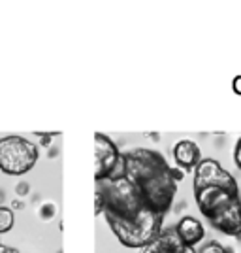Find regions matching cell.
I'll return each mask as SVG.
<instances>
[{
    "instance_id": "6da1fadb",
    "label": "cell",
    "mask_w": 241,
    "mask_h": 253,
    "mask_svg": "<svg viewBox=\"0 0 241 253\" xmlns=\"http://www.w3.org/2000/svg\"><path fill=\"white\" fill-rule=\"evenodd\" d=\"M117 240L130 250H143L162 232L164 215L141 208L134 217H105Z\"/></svg>"
},
{
    "instance_id": "7a4b0ae2",
    "label": "cell",
    "mask_w": 241,
    "mask_h": 253,
    "mask_svg": "<svg viewBox=\"0 0 241 253\" xmlns=\"http://www.w3.org/2000/svg\"><path fill=\"white\" fill-rule=\"evenodd\" d=\"M96 191L104 201L102 213L105 217H134L141 208H145L138 185L123 174L96 181Z\"/></svg>"
},
{
    "instance_id": "3957f363",
    "label": "cell",
    "mask_w": 241,
    "mask_h": 253,
    "mask_svg": "<svg viewBox=\"0 0 241 253\" xmlns=\"http://www.w3.org/2000/svg\"><path fill=\"white\" fill-rule=\"evenodd\" d=\"M38 146L17 134L0 138V170L8 176H23L38 163Z\"/></svg>"
},
{
    "instance_id": "277c9868",
    "label": "cell",
    "mask_w": 241,
    "mask_h": 253,
    "mask_svg": "<svg viewBox=\"0 0 241 253\" xmlns=\"http://www.w3.org/2000/svg\"><path fill=\"white\" fill-rule=\"evenodd\" d=\"M181 178H183L181 172L168 169L166 172H162L155 178L143 181L141 185H138L145 208L166 215L173 204L175 195H177V183Z\"/></svg>"
},
{
    "instance_id": "5b68a950",
    "label": "cell",
    "mask_w": 241,
    "mask_h": 253,
    "mask_svg": "<svg viewBox=\"0 0 241 253\" xmlns=\"http://www.w3.org/2000/svg\"><path fill=\"white\" fill-rule=\"evenodd\" d=\"M121 163H123V176H126L136 185H141L143 181L155 178V176L170 169L166 159L162 157L158 151L147 148L126 151L121 157Z\"/></svg>"
},
{
    "instance_id": "8992f818",
    "label": "cell",
    "mask_w": 241,
    "mask_h": 253,
    "mask_svg": "<svg viewBox=\"0 0 241 253\" xmlns=\"http://www.w3.org/2000/svg\"><path fill=\"white\" fill-rule=\"evenodd\" d=\"M123 153L109 136L102 132L95 134V181L123 174Z\"/></svg>"
},
{
    "instance_id": "52a82bcc",
    "label": "cell",
    "mask_w": 241,
    "mask_h": 253,
    "mask_svg": "<svg viewBox=\"0 0 241 253\" xmlns=\"http://www.w3.org/2000/svg\"><path fill=\"white\" fill-rule=\"evenodd\" d=\"M192 185H194V191L204 189V187H224V189L240 191L238 189V179L234 178L219 161L211 157L202 159L196 165Z\"/></svg>"
},
{
    "instance_id": "ba28073f",
    "label": "cell",
    "mask_w": 241,
    "mask_h": 253,
    "mask_svg": "<svg viewBox=\"0 0 241 253\" xmlns=\"http://www.w3.org/2000/svg\"><path fill=\"white\" fill-rule=\"evenodd\" d=\"M207 221L213 229L220 231L226 236L240 238L241 236V197H234L228 204H224L219 211H215Z\"/></svg>"
},
{
    "instance_id": "9c48e42d",
    "label": "cell",
    "mask_w": 241,
    "mask_h": 253,
    "mask_svg": "<svg viewBox=\"0 0 241 253\" xmlns=\"http://www.w3.org/2000/svg\"><path fill=\"white\" fill-rule=\"evenodd\" d=\"M234 197H240V191L224 189V187H204V189L194 191L196 206L206 215V219H209L215 211H219Z\"/></svg>"
},
{
    "instance_id": "30bf717a",
    "label": "cell",
    "mask_w": 241,
    "mask_h": 253,
    "mask_svg": "<svg viewBox=\"0 0 241 253\" xmlns=\"http://www.w3.org/2000/svg\"><path fill=\"white\" fill-rule=\"evenodd\" d=\"M173 229L177 232L179 240L185 246H192L194 248V246L204 242V238H206V229H204L202 221L196 219V217H192V215H183Z\"/></svg>"
},
{
    "instance_id": "8fae6325",
    "label": "cell",
    "mask_w": 241,
    "mask_h": 253,
    "mask_svg": "<svg viewBox=\"0 0 241 253\" xmlns=\"http://www.w3.org/2000/svg\"><path fill=\"white\" fill-rule=\"evenodd\" d=\"M173 159L177 163L179 169L183 170H194L196 165L202 161V151L198 144L192 140H179L173 146Z\"/></svg>"
},
{
    "instance_id": "7c38bea8",
    "label": "cell",
    "mask_w": 241,
    "mask_h": 253,
    "mask_svg": "<svg viewBox=\"0 0 241 253\" xmlns=\"http://www.w3.org/2000/svg\"><path fill=\"white\" fill-rule=\"evenodd\" d=\"M185 244L179 240L175 229H162V232L151 244H147L141 253H177Z\"/></svg>"
},
{
    "instance_id": "4fadbf2b",
    "label": "cell",
    "mask_w": 241,
    "mask_h": 253,
    "mask_svg": "<svg viewBox=\"0 0 241 253\" xmlns=\"http://www.w3.org/2000/svg\"><path fill=\"white\" fill-rule=\"evenodd\" d=\"M15 225V213L8 206H0V234L10 232Z\"/></svg>"
},
{
    "instance_id": "5bb4252c",
    "label": "cell",
    "mask_w": 241,
    "mask_h": 253,
    "mask_svg": "<svg viewBox=\"0 0 241 253\" xmlns=\"http://www.w3.org/2000/svg\"><path fill=\"white\" fill-rule=\"evenodd\" d=\"M196 253H232V250H228L226 246H222L217 240H209V242L202 244Z\"/></svg>"
},
{
    "instance_id": "9a60e30c",
    "label": "cell",
    "mask_w": 241,
    "mask_h": 253,
    "mask_svg": "<svg viewBox=\"0 0 241 253\" xmlns=\"http://www.w3.org/2000/svg\"><path fill=\"white\" fill-rule=\"evenodd\" d=\"M234 163H236V167L241 170V138L238 140V144H236V148H234Z\"/></svg>"
},
{
    "instance_id": "2e32d148",
    "label": "cell",
    "mask_w": 241,
    "mask_h": 253,
    "mask_svg": "<svg viewBox=\"0 0 241 253\" xmlns=\"http://www.w3.org/2000/svg\"><path fill=\"white\" fill-rule=\"evenodd\" d=\"M104 211V201H102V197H100V193L95 191V213H102Z\"/></svg>"
},
{
    "instance_id": "e0dca14e",
    "label": "cell",
    "mask_w": 241,
    "mask_h": 253,
    "mask_svg": "<svg viewBox=\"0 0 241 253\" xmlns=\"http://www.w3.org/2000/svg\"><path fill=\"white\" fill-rule=\"evenodd\" d=\"M232 89L236 95H241V76H236L234 82H232Z\"/></svg>"
},
{
    "instance_id": "ac0fdd59",
    "label": "cell",
    "mask_w": 241,
    "mask_h": 253,
    "mask_svg": "<svg viewBox=\"0 0 241 253\" xmlns=\"http://www.w3.org/2000/svg\"><path fill=\"white\" fill-rule=\"evenodd\" d=\"M51 211L55 213V206H53V204H45V206L42 208V217H45V219H47V217H51V215H49Z\"/></svg>"
},
{
    "instance_id": "d6986e66",
    "label": "cell",
    "mask_w": 241,
    "mask_h": 253,
    "mask_svg": "<svg viewBox=\"0 0 241 253\" xmlns=\"http://www.w3.org/2000/svg\"><path fill=\"white\" fill-rule=\"evenodd\" d=\"M29 193V183L23 181V183H17V195H27Z\"/></svg>"
},
{
    "instance_id": "ffe728a7",
    "label": "cell",
    "mask_w": 241,
    "mask_h": 253,
    "mask_svg": "<svg viewBox=\"0 0 241 253\" xmlns=\"http://www.w3.org/2000/svg\"><path fill=\"white\" fill-rule=\"evenodd\" d=\"M177 253H196V248H192V246H183Z\"/></svg>"
},
{
    "instance_id": "44dd1931",
    "label": "cell",
    "mask_w": 241,
    "mask_h": 253,
    "mask_svg": "<svg viewBox=\"0 0 241 253\" xmlns=\"http://www.w3.org/2000/svg\"><path fill=\"white\" fill-rule=\"evenodd\" d=\"M6 253H21V252H19V250H15V248H8Z\"/></svg>"
},
{
    "instance_id": "7402d4cb",
    "label": "cell",
    "mask_w": 241,
    "mask_h": 253,
    "mask_svg": "<svg viewBox=\"0 0 241 253\" xmlns=\"http://www.w3.org/2000/svg\"><path fill=\"white\" fill-rule=\"evenodd\" d=\"M6 250H8V246H4V244H0V253H6Z\"/></svg>"
},
{
    "instance_id": "603a6c76",
    "label": "cell",
    "mask_w": 241,
    "mask_h": 253,
    "mask_svg": "<svg viewBox=\"0 0 241 253\" xmlns=\"http://www.w3.org/2000/svg\"><path fill=\"white\" fill-rule=\"evenodd\" d=\"M59 253H63V252H59Z\"/></svg>"
}]
</instances>
